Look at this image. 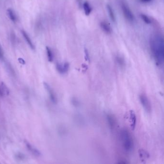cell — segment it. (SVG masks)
<instances>
[{
	"label": "cell",
	"instance_id": "1",
	"mask_svg": "<svg viewBox=\"0 0 164 164\" xmlns=\"http://www.w3.org/2000/svg\"><path fill=\"white\" fill-rule=\"evenodd\" d=\"M120 138L124 150L128 153L132 152L134 147V140L130 133L127 129H122L121 130Z\"/></svg>",
	"mask_w": 164,
	"mask_h": 164
},
{
	"label": "cell",
	"instance_id": "2",
	"mask_svg": "<svg viewBox=\"0 0 164 164\" xmlns=\"http://www.w3.org/2000/svg\"><path fill=\"white\" fill-rule=\"evenodd\" d=\"M139 99L141 104L146 112L149 113L152 111V106L151 103L146 94H141L139 96Z\"/></svg>",
	"mask_w": 164,
	"mask_h": 164
},
{
	"label": "cell",
	"instance_id": "3",
	"mask_svg": "<svg viewBox=\"0 0 164 164\" xmlns=\"http://www.w3.org/2000/svg\"><path fill=\"white\" fill-rule=\"evenodd\" d=\"M69 68V64L68 62L63 64L58 63L56 65V69L59 73L65 74L68 72Z\"/></svg>",
	"mask_w": 164,
	"mask_h": 164
},
{
	"label": "cell",
	"instance_id": "4",
	"mask_svg": "<svg viewBox=\"0 0 164 164\" xmlns=\"http://www.w3.org/2000/svg\"><path fill=\"white\" fill-rule=\"evenodd\" d=\"M25 143L27 149L30 151V152L32 153L34 155L37 157L41 156V153L34 146L31 144L27 141L25 140Z\"/></svg>",
	"mask_w": 164,
	"mask_h": 164
},
{
	"label": "cell",
	"instance_id": "5",
	"mask_svg": "<svg viewBox=\"0 0 164 164\" xmlns=\"http://www.w3.org/2000/svg\"><path fill=\"white\" fill-rule=\"evenodd\" d=\"M129 118L130 128L132 130H134L136 125V115L133 110H130L129 112Z\"/></svg>",
	"mask_w": 164,
	"mask_h": 164
},
{
	"label": "cell",
	"instance_id": "6",
	"mask_svg": "<svg viewBox=\"0 0 164 164\" xmlns=\"http://www.w3.org/2000/svg\"><path fill=\"white\" fill-rule=\"evenodd\" d=\"M44 86L46 90H47L48 94H49V96L50 98V99L52 101L53 103H56L57 102V98L56 97V95L55 94L54 91L53 89L51 88V87L50 86V85L46 82H44L43 83Z\"/></svg>",
	"mask_w": 164,
	"mask_h": 164
},
{
	"label": "cell",
	"instance_id": "7",
	"mask_svg": "<svg viewBox=\"0 0 164 164\" xmlns=\"http://www.w3.org/2000/svg\"><path fill=\"white\" fill-rule=\"evenodd\" d=\"M122 8L125 17L129 21H133L134 19V15L129 7L125 4H123Z\"/></svg>",
	"mask_w": 164,
	"mask_h": 164
},
{
	"label": "cell",
	"instance_id": "8",
	"mask_svg": "<svg viewBox=\"0 0 164 164\" xmlns=\"http://www.w3.org/2000/svg\"><path fill=\"white\" fill-rule=\"evenodd\" d=\"M106 119L110 129L112 130L114 129L116 124V121L115 117L111 114H107L106 115Z\"/></svg>",
	"mask_w": 164,
	"mask_h": 164
},
{
	"label": "cell",
	"instance_id": "9",
	"mask_svg": "<svg viewBox=\"0 0 164 164\" xmlns=\"http://www.w3.org/2000/svg\"><path fill=\"white\" fill-rule=\"evenodd\" d=\"M21 33H22V35L23 36L25 40H26V42L27 43V44L29 46V47L31 48V49L35 50L34 45L33 43V42H32V41L31 40V39H30V37H29V36L28 35V34L26 33V32L25 30H21Z\"/></svg>",
	"mask_w": 164,
	"mask_h": 164
},
{
	"label": "cell",
	"instance_id": "10",
	"mask_svg": "<svg viewBox=\"0 0 164 164\" xmlns=\"http://www.w3.org/2000/svg\"><path fill=\"white\" fill-rule=\"evenodd\" d=\"M101 27L103 31L107 34H110L111 32V28L110 26L106 22L103 21L101 23Z\"/></svg>",
	"mask_w": 164,
	"mask_h": 164
},
{
	"label": "cell",
	"instance_id": "11",
	"mask_svg": "<svg viewBox=\"0 0 164 164\" xmlns=\"http://www.w3.org/2000/svg\"><path fill=\"white\" fill-rule=\"evenodd\" d=\"M83 9L85 12V14L88 16L90 15L91 13L92 12V8L90 6L88 2L86 1L83 4Z\"/></svg>",
	"mask_w": 164,
	"mask_h": 164
},
{
	"label": "cell",
	"instance_id": "12",
	"mask_svg": "<svg viewBox=\"0 0 164 164\" xmlns=\"http://www.w3.org/2000/svg\"><path fill=\"white\" fill-rule=\"evenodd\" d=\"M139 154L141 159L143 160H145L149 157V154L148 152L143 149H140L139 151Z\"/></svg>",
	"mask_w": 164,
	"mask_h": 164
},
{
	"label": "cell",
	"instance_id": "13",
	"mask_svg": "<svg viewBox=\"0 0 164 164\" xmlns=\"http://www.w3.org/2000/svg\"><path fill=\"white\" fill-rule=\"evenodd\" d=\"M8 16H9V18L12 20L13 22H15L16 21V16L13 11V10L11 9H8L7 11Z\"/></svg>",
	"mask_w": 164,
	"mask_h": 164
},
{
	"label": "cell",
	"instance_id": "14",
	"mask_svg": "<svg viewBox=\"0 0 164 164\" xmlns=\"http://www.w3.org/2000/svg\"><path fill=\"white\" fill-rule=\"evenodd\" d=\"M107 10L108 12V14L109 15V16L110 17V18L111 19V20L115 22L116 21V17H115V15L114 14V11L111 7V6H110L109 5H107Z\"/></svg>",
	"mask_w": 164,
	"mask_h": 164
},
{
	"label": "cell",
	"instance_id": "15",
	"mask_svg": "<svg viewBox=\"0 0 164 164\" xmlns=\"http://www.w3.org/2000/svg\"><path fill=\"white\" fill-rule=\"evenodd\" d=\"M46 52H47V58L48 60L50 62H52L54 60V55L52 53L51 49L48 46L46 47Z\"/></svg>",
	"mask_w": 164,
	"mask_h": 164
},
{
	"label": "cell",
	"instance_id": "16",
	"mask_svg": "<svg viewBox=\"0 0 164 164\" xmlns=\"http://www.w3.org/2000/svg\"><path fill=\"white\" fill-rule=\"evenodd\" d=\"M141 17L143 20V21L145 23L147 24H150L151 23V19L146 15L144 14H141Z\"/></svg>",
	"mask_w": 164,
	"mask_h": 164
},
{
	"label": "cell",
	"instance_id": "17",
	"mask_svg": "<svg viewBox=\"0 0 164 164\" xmlns=\"http://www.w3.org/2000/svg\"><path fill=\"white\" fill-rule=\"evenodd\" d=\"M71 102L73 106L75 107H79L80 106V102L78 99L75 97L72 98L71 99Z\"/></svg>",
	"mask_w": 164,
	"mask_h": 164
},
{
	"label": "cell",
	"instance_id": "18",
	"mask_svg": "<svg viewBox=\"0 0 164 164\" xmlns=\"http://www.w3.org/2000/svg\"><path fill=\"white\" fill-rule=\"evenodd\" d=\"M117 61L119 66H120L122 68L125 65L124 60L120 57H117Z\"/></svg>",
	"mask_w": 164,
	"mask_h": 164
},
{
	"label": "cell",
	"instance_id": "19",
	"mask_svg": "<svg viewBox=\"0 0 164 164\" xmlns=\"http://www.w3.org/2000/svg\"><path fill=\"white\" fill-rule=\"evenodd\" d=\"M84 52H85V58L86 61H88L90 62V56H89V54L88 51V50L85 48L84 50Z\"/></svg>",
	"mask_w": 164,
	"mask_h": 164
},
{
	"label": "cell",
	"instance_id": "20",
	"mask_svg": "<svg viewBox=\"0 0 164 164\" xmlns=\"http://www.w3.org/2000/svg\"><path fill=\"white\" fill-rule=\"evenodd\" d=\"M1 86L2 87V89L4 91V93L5 94H6L7 95L9 94V90L7 88V87H6V86L5 85V84L3 83H2L1 84ZM3 91H2V93H3Z\"/></svg>",
	"mask_w": 164,
	"mask_h": 164
},
{
	"label": "cell",
	"instance_id": "21",
	"mask_svg": "<svg viewBox=\"0 0 164 164\" xmlns=\"http://www.w3.org/2000/svg\"><path fill=\"white\" fill-rule=\"evenodd\" d=\"M16 158L18 159V160H22V159H24V155L23 154H22L21 153H18L16 155Z\"/></svg>",
	"mask_w": 164,
	"mask_h": 164
},
{
	"label": "cell",
	"instance_id": "22",
	"mask_svg": "<svg viewBox=\"0 0 164 164\" xmlns=\"http://www.w3.org/2000/svg\"><path fill=\"white\" fill-rule=\"evenodd\" d=\"M3 58V53L2 51V49L0 45V59H2Z\"/></svg>",
	"mask_w": 164,
	"mask_h": 164
},
{
	"label": "cell",
	"instance_id": "23",
	"mask_svg": "<svg viewBox=\"0 0 164 164\" xmlns=\"http://www.w3.org/2000/svg\"><path fill=\"white\" fill-rule=\"evenodd\" d=\"M18 61H19V63H21V64H22V65L25 64V62L24 60H23V59L20 58L18 59Z\"/></svg>",
	"mask_w": 164,
	"mask_h": 164
},
{
	"label": "cell",
	"instance_id": "24",
	"mask_svg": "<svg viewBox=\"0 0 164 164\" xmlns=\"http://www.w3.org/2000/svg\"><path fill=\"white\" fill-rule=\"evenodd\" d=\"M141 0V1L144 2H148L151 1L152 0Z\"/></svg>",
	"mask_w": 164,
	"mask_h": 164
},
{
	"label": "cell",
	"instance_id": "25",
	"mask_svg": "<svg viewBox=\"0 0 164 164\" xmlns=\"http://www.w3.org/2000/svg\"><path fill=\"white\" fill-rule=\"evenodd\" d=\"M3 95V93H2V90H1V89L0 88V96H2Z\"/></svg>",
	"mask_w": 164,
	"mask_h": 164
}]
</instances>
